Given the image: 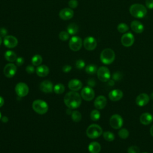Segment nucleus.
I'll return each mask as SVG.
<instances>
[{
	"mask_svg": "<svg viewBox=\"0 0 153 153\" xmlns=\"http://www.w3.org/2000/svg\"><path fill=\"white\" fill-rule=\"evenodd\" d=\"M64 103L68 108H78L81 103V96L76 91H72L67 93L64 97Z\"/></svg>",
	"mask_w": 153,
	"mask_h": 153,
	"instance_id": "obj_1",
	"label": "nucleus"
},
{
	"mask_svg": "<svg viewBox=\"0 0 153 153\" xmlns=\"http://www.w3.org/2000/svg\"><path fill=\"white\" fill-rule=\"evenodd\" d=\"M130 14L137 19L144 17L147 13L146 8L141 4H133L129 8Z\"/></svg>",
	"mask_w": 153,
	"mask_h": 153,
	"instance_id": "obj_2",
	"label": "nucleus"
},
{
	"mask_svg": "<svg viewBox=\"0 0 153 153\" xmlns=\"http://www.w3.org/2000/svg\"><path fill=\"white\" fill-rule=\"evenodd\" d=\"M115 59V54L113 50L107 48L102 50L100 55L101 62L105 65L111 64Z\"/></svg>",
	"mask_w": 153,
	"mask_h": 153,
	"instance_id": "obj_3",
	"label": "nucleus"
},
{
	"mask_svg": "<svg viewBox=\"0 0 153 153\" xmlns=\"http://www.w3.org/2000/svg\"><path fill=\"white\" fill-rule=\"evenodd\" d=\"M103 133L102 127L96 124L90 125L86 130V134L90 139H96Z\"/></svg>",
	"mask_w": 153,
	"mask_h": 153,
	"instance_id": "obj_4",
	"label": "nucleus"
},
{
	"mask_svg": "<svg viewBox=\"0 0 153 153\" xmlns=\"http://www.w3.org/2000/svg\"><path fill=\"white\" fill-rule=\"evenodd\" d=\"M32 108L37 114L42 115L48 111V105L44 100L38 99L33 102Z\"/></svg>",
	"mask_w": 153,
	"mask_h": 153,
	"instance_id": "obj_5",
	"label": "nucleus"
},
{
	"mask_svg": "<svg viewBox=\"0 0 153 153\" xmlns=\"http://www.w3.org/2000/svg\"><path fill=\"white\" fill-rule=\"evenodd\" d=\"M97 76L102 82H107L110 79L111 73L107 67L101 66L97 71Z\"/></svg>",
	"mask_w": 153,
	"mask_h": 153,
	"instance_id": "obj_6",
	"label": "nucleus"
},
{
	"mask_svg": "<svg viewBox=\"0 0 153 153\" xmlns=\"http://www.w3.org/2000/svg\"><path fill=\"white\" fill-rule=\"evenodd\" d=\"M82 41L79 36H73L69 40V47L74 51H79L82 45Z\"/></svg>",
	"mask_w": 153,
	"mask_h": 153,
	"instance_id": "obj_7",
	"label": "nucleus"
},
{
	"mask_svg": "<svg viewBox=\"0 0 153 153\" xmlns=\"http://www.w3.org/2000/svg\"><path fill=\"white\" fill-rule=\"evenodd\" d=\"M109 124L114 129H119L123 125V119L118 114L112 115L109 119Z\"/></svg>",
	"mask_w": 153,
	"mask_h": 153,
	"instance_id": "obj_8",
	"label": "nucleus"
},
{
	"mask_svg": "<svg viewBox=\"0 0 153 153\" xmlns=\"http://www.w3.org/2000/svg\"><path fill=\"white\" fill-rule=\"evenodd\" d=\"M134 42V36L131 32H127L124 33L121 38V42L122 45L126 47H131Z\"/></svg>",
	"mask_w": 153,
	"mask_h": 153,
	"instance_id": "obj_9",
	"label": "nucleus"
},
{
	"mask_svg": "<svg viewBox=\"0 0 153 153\" xmlns=\"http://www.w3.org/2000/svg\"><path fill=\"white\" fill-rule=\"evenodd\" d=\"M15 91L17 95L20 97L26 96L29 93V87L25 82H19L15 87Z\"/></svg>",
	"mask_w": 153,
	"mask_h": 153,
	"instance_id": "obj_10",
	"label": "nucleus"
},
{
	"mask_svg": "<svg viewBox=\"0 0 153 153\" xmlns=\"http://www.w3.org/2000/svg\"><path fill=\"white\" fill-rule=\"evenodd\" d=\"M81 96L84 100L90 101L94 97V91L91 87L89 86L85 87L81 90Z\"/></svg>",
	"mask_w": 153,
	"mask_h": 153,
	"instance_id": "obj_11",
	"label": "nucleus"
},
{
	"mask_svg": "<svg viewBox=\"0 0 153 153\" xmlns=\"http://www.w3.org/2000/svg\"><path fill=\"white\" fill-rule=\"evenodd\" d=\"M83 45L87 50L92 51L97 47V41L93 36H87L84 39Z\"/></svg>",
	"mask_w": 153,
	"mask_h": 153,
	"instance_id": "obj_12",
	"label": "nucleus"
},
{
	"mask_svg": "<svg viewBox=\"0 0 153 153\" xmlns=\"http://www.w3.org/2000/svg\"><path fill=\"white\" fill-rule=\"evenodd\" d=\"M3 42L6 47L8 48H13L17 45L18 40L16 37L13 35H7L4 37Z\"/></svg>",
	"mask_w": 153,
	"mask_h": 153,
	"instance_id": "obj_13",
	"label": "nucleus"
},
{
	"mask_svg": "<svg viewBox=\"0 0 153 153\" xmlns=\"http://www.w3.org/2000/svg\"><path fill=\"white\" fill-rule=\"evenodd\" d=\"M3 72L6 77L12 78L17 72V66L13 63H8L5 66Z\"/></svg>",
	"mask_w": 153,
	"mask_h": 153,
	"instance_id": "obj_14",
	"label": "nucleus"
},
{
	"mask_svg": "<svg viewBox=\"0 0 153 153\" xmlns=\"http://www.w3.org/2000/svg\"><path fill=\"white\" fill-rule=\"evenodd\" d=\"M74 12L70 8H65L62 9L59 14L60 18L63 20H68L72 19L74 16Z\"/></svg>",
	"mask_w": 153,
	"mask_h": 153,
	"instance_id": "obj_15",
	"label": "nucleus"
},
{
	"mask_svg": "<svg viewBox=\"0 0 153 153\" xmlns=\"http://www.w3.org/2000/svg\"><path fill=\"white\" fill-rule=\"evenodd\" d=\"M149 99L150 97L148 94L145 93H140L136 98V103L139 106H144L148 103Z\"/></svg>",
	"mask_w": 153,
	"mask_h": 153,
	"instance_id": "obj_16",
	"label": "nucleus"
},
{
	"mask_svg": "<svg viewBox=\"0 0 153 153\" xmlns=\"http://www.w3.org/2000/svg\"><path fill=\"white\" fill-rule=\"evenodd\" d=\"M53 83L48 80H44L42 81L39 85L40 90L42 92L46 93H51L53 91Z\"/></svg>",
	"mask_w": 153,
	"mask_h": 153,
	"instance_id": "obj_17",
	"label": "nucleus"
},
{
	"mask_svg": "<svg viewBox=\"0 0 153 153\" xmlns=\"http://www.w3.org/2000/svg\"><path fill=\"white\" fill-rule=\"evenodd\" d=\"M107 103L106 98L103 96H97L94 102V106L97 109H103Z\"/></svg>",
	"mask_w": 153,
	"mask_h": 153,
	"instance_id": "obj_18",
	"label": "nucleus"
},
{
	"mask_svg": "<svg viewBox=\"0 0 153 153\" xmlns=\"http://www.w3.org/2000/svg\"><path fill=\"white\" fill-rule=\"evenodd\" d=\"M108 96L111 100L116 102L122 99V97H123V93L121 90L115 89L112 90L109 93Z\"/></svg>",
	"mask_w": 153,
	"mask_h": 153,
	"instance_id": "obj_19",
	"label": "nucleus"
},
{
	"mask_svg": "<svg viewBox=\"0 0 153 153\" xmlns=\"http://www.w3.org/2000/svg\"><path fill=\"white\" fill-rule=\"evenodd\" d=\"M131 29L136 33H141L144 30V26L138 20H133L130 23Z\"/></svg>",
	"mask_w": 153,
	"mask_h": 153,
	"instance_id": "obj_20",
	"label": "nucleus"
},
{
	"mask_svg": "<svg viewBox=\"0 0 153 153\" xmlns=\"http://www.w3.org/2000/svg\"><path fill=\"white\" fill-rule=\"evenodd\" d=\"M82 87V84L81 81L77 79H71L68 82V87L72 91H76L79 90Z\"/></svg>",
	"mask_w": 153,
	"mask_h": 153,
	"instance_id": "obj_21",
	"label": "nucleus"
},
{
	"mask_svg": "<svg viewBox=\"0 0 153 153\" xmlns=\"http://www.w3.org/2000/svg\"><path fill=\"white\" fill-rule=\"evenodd\" d=\"M153 121V116L149 112L143 113L140 117V122L143 125H148Z\"/></svg>",
	"mask_w": 153,
	"mask_h": 153,
	"instance_id": "obj_22",
	"label": "nucleus"
},
{
	"mask_svg": "<svg viewBox=\"0 0 153 153\" xmlns=\"http://www.w3.org/2000/svg\"><path fill=\"white\" fill-rule=\"evenodd\" d=\"M49 71L50 70L48 67L44 65H39L36 69V73L37 75L41 77H45L47 76L49 74Z\"/></svg>",
	"mask_w": 153,
	"mask_h": 153,
	"instance_id": "obj_23",
	"label": "nucleus"
},
{
	"mask_svg": "<svg viewBox=\"0 0 153 153\" xmlns=\"http://www.w3.org/2000/svg\"><path fill=\"white\" fill-rule=\"evenodd\" d=\"M88 149L90 153H99L101 150V146L97 142H92L88 145Z\"/></svg>",
	"mask_w": 153,
	"mask_h": 153,
	"instance_id": "obj_24",
	"label": "nucleus"
},
{
	"mask_svg": "<svg viewBox=\"0 0 153 153\" xmlns=\"http://www.w3.org/2000/svg\"><path fill=\"white\" fill-rule=\"evenodd\" d=\"M4 57H5V59L10 62H13L16 61V60L17 58L16 54L13 51H11V50L6 51L4 54Z\"/></svg>",
	"mask_w": 153,
	"mask_h": 153,
	"instance_id": "obj_25",
	"label": "nucleus"
},
{
	"mask_svg": "<svg viewBox=\"0 0 153 153\" xmlns=\"http://www.w3.org/2000/svg\"><path fill=\"white\" fill-rule=\"evenodd\" d=\"M67 32L69 35H75L78 32V27L75 23H71L67 27Z\"/></svg>",
	"mask_w": 153,
	"mask_h": 153,
	"instance_id": "obj_26",
	"label": "nucleus"
},
{
	"mask_svg": "<svg viewBox=\"0 0 153 153\" xmlns=\"http://www.w3.org/2000/svg\"><path fill=\"white\" fill-rule=\"evenodd\" d=\"M97 69H97V66L93 64L88 65L85 67V69L86 73L89 75H94V74L97 73Z\"/></svg>",
	"mask_w": 153,
	"mask_h": 153,
	"instance_id": "obj_27",
	"label": "nucleus"
},
{
	"mask_svg": "<svg viewBox=\"0 0 153 153\" xmlns=\"http://www.w3.org/2000/svg\"><path fill=\"white\" fill-rule=\"evenodd\" d=\"M42 62V58L39 54L34 55L31 59V62L33 66H39L41 64Z\"/></svg>",
	"mask_w": 153,
	"mask_h": 153,
	"instance_id": "obj_28",
	"label": "nucleus"
},
{
	"mask_svg": "<svg viewBox=\"0 0 153 153\" xmlns=\"http://www.w3.org/2000/svg\"><path fill=\"white\" fill-rule=\"evenodd\" d=\"M65 90V85L62 83H58L56 84L53 87V91L56 94H62Z\"/></svg>",
	"mask_w": 153,
	"mask_h": 153,
	"instance_id": "obj_29",
	"label": "nucleus"
},
{
	"mask_svg": "<svg viewBox=\"0 0 153 153\" xmlns=\"http://www.w3.org/2000/svg\"><path fill=\"white\" fill-rule=\"evenodd\" d=\"M103 137L108 142H112L115 139V136L113 133L109 131H106L103 133Z\"/></svg>",
	"mask_w": 153,
	"mask_h": 153,
	"instance_id": "obj_30",
	"label": "nucleus"
},
{
	"mask_svg": "<svg viewBox=\"0 0 153 153\" xmlns=\"http://www.w3.org/2000/svg\"><path fill=\"white\" fill-rule=\"evenodd\" d=\"M129 29L128 26L124 23H119L117 26V30L119 32L121 33H125L126 32H127Z\"/></svg>",
	"mask_w": 153,
	"mask_h": 153,
	"instance_id": "obj_31",
	"label": "nucleus"
},
{
	"mask_svg": "<svg viewBox=\"0 0 153 153\" xmlns=\"http://www.w3.org/2000/svg\"><path fill=\"white\" fill-rule=\"evenodd\" d=\"M71 117H72V120L76 123L80 121L82 118V115H81V113L77 111H72V112L71 114Z\"/></svg>",
	"mask_w": 153,
	"mask_h": 153,
	"instance_id": "obj_32",
	"label": "nucleus"
},
{
	"mask_svg": "<svg viewBox=\"0 0 153 153\" xmlns=\"http://www.w3.org/2000/svg\"><path fill=\"white\" fill-rule=\"evenodd\" d=\"M100 118V113L97 109L93 110L90 113V118L91 120L94 121H96L99 120Z\"/></svg>",
	"mask_w": 153,
	"mask_h": 153,
	"instance_id": "obj_33",
	"label": "nucleus"
},
{
	"mask_svg": "<svg viewBox=\"0 0 153 153\" xmlns=\"http://www.w3.org/2000/svg\"><path fill=\"white\" fill-rule=\"evenodd\" d=\"M118 134L120 138L123 139H125L129 136V131H128L127 129L125 128H123L118 131Z\"/></svg>",
	"mask_w": 153,
	"mask_h": 153,
	"instance_id": "obj_34",
	"label": "nucleus"
},
{
	"mask_svg": "<svg viewBox=\"0 0 153 153\" xmlns=\"http://www.w3.org/2000/svg\"><path fill=\"white\" fill-rule=\"evenodd\" d=\"M59 38L62 41H66L69 38V34L68 32L62 31L59 34Z\"/></svg>",
	"mask_w": 153,
	"mask_h": 153,
	"instance_id": "obj_35",
	"label": "nucleus"
},
{
	"mask_svg": "<svg viewBox=\"0 0 153 153\" xmlns=\"http://www.w3.org/2000/svg\"><path fill=\"white\" fill-rule=\"evenodd\" d=\"M140 148L135 145L130 146L127 149V153H139Z\"/></svg>",
	"mask_w": 153,
	"mask_h": 153,
	"instance_id": "obj_36",
	"label": "nucleus"
},
{
	"mask_svg": "<svg viewBox=\"0 0 153 153\" xmlns=\"http://www.w3.org/2000/svg\"><path fill=\"white\" fill-rule=\"evenodd\" d=\"M85 62L82 60V59H79L78 60H76V63H75V66L76 68L78 69H82L85 67Z\"/></svg>",
	"mask_w": 153,
	"mask_h": 153,
	"instance_id": "obj_37",
	"label": "nucleus"
},
{
	"mask_svg": "<svg viewBox=\"0 0 153 153\" xmlns=\"http://www.w3.org/2000/svg\"><path fill=\"white\" fill-rule=\"evenodd\" d=\"M122 78V74L121 72H116L112 75V79L114 81H120Z\"/></svg>",
	"mask_w": 153,
	"mask_h": 153,
	"instance_id": "obj_38",
	"label": "nucleus"
},
{
	"mask_svg": "<svg viewBox=\"0 0 153 153\" xmlns=\"http://www.w3.org/2000/svg\"><path fill=\"white\" fill-rule=\"evenodd\" d=\"M78 4V2L77 0H70L68 2V5L71 9L75 8L76 7H77Z\"/></svg>",
	"mask_w": 153,
	"mask_h": 153,
	"instance_id": "obj_39",
	"label": "nucleus"
},
{
	"mask_svg": "<svg viewBox=\"0 0 153 153\" xmlns=\"http://www.w3.org/2000/svg\"><path fill=\"white\" fill-rule=\"evenodd\" d=\"M24 62H25V60L22 57H19L16 60V63L17 66H20L23 65Z\"/></svg>",
	"mask_w": 153,
	"mask_h": 153,
	"instance_id": "obj_40",
	"label": "nucleus"
},
{
	"mask_svg": "<svg viewBox=\"0 0 153 153\" xmlns=\"http://www.w3.org/2000/svg\"><path fill=\"white\" fill-rule=\"evenodd\" d=\"M8 30L5 27H0V36L1 37H5L7 35Z\"/></svg>",
	"mask_w": 153,
	"mask_h": 153,
	"instance_id": "obj_41",
	"label": "nucleus"
},
{
	"mask_svg": "<svg viewBox=\"0 0 153 153\" xmlns=\"http://www.w3.org/2000/svg\"><path fill=\"white\" fill-rule=\"evenodd\" d=\"M26 71L29 74H33L35 72V68L32 65H28L26 68Z\"/></svg>",
	"mask_w": 153,
	"mask_h": 153,
	"instance_id": "obj_42",
	"label": "nucleus"
},
{
	"mask_svg": "<svg viewBox=\"0 0 153 153\" xmlns=\"http://www.w3.org/2000/svg\"><path fill=\"white\" fill-rule=\"evenodd\" d=\"M146 7L149 9H153V0H146Z\"/></svg>",
	"mask_w": 153,
	"mask_h": 153,
	"instance_id": "obj_43",
	"label": "nucleus"
},
{
	"mask_svg": "<svg viewBox=\"0 0 153 153\" xmlns=\"http://www.w3.org/2000/svg\"><path fill=\"white\" fill-rule=\"evenodd\" d=\"M71 69H72V66L68 65L63 66L62 68V70L64 72H69V71H71Z\"/></svg>",
	"mask_w": 153,
	"mask_h": 153,
	"instance_id": "obj_44",
	"label": "nucleus"
},
{
	"mask_svg": "<svg viewBox=\"0 0 153 153\" xmlns=\"http://www.w3.org/2000/svg\"><path fill=\"white\" fill-rule=\"evenodd\" d=\"M87 84L88 85L89 87H94V86L96 85V82H95V81H94V79L90 78V79H89L87 81Z\"/></svg>",
	"mask_w": 153,
	"mask_h": 153,
	"instance_id": "obj_45",
	"label": "nucleus"
},
{
	"mask_svg": "<svg viewBox=\"0 0 153 153\" xmlns=\"http://www.w3.org/2000/svg\"><path fill=\"white\" fill-rule=\"evenodd\" d=\"M4 103V100L3 97L0 96V108L3 106Z\"/></svg>",
	"mask_w": 153,
	"mask_h": 153,
	"instance_id": "obj_46",
	"label": "nucleus"
},
{
	"mask_svg": "<svg viewBox=\"0 0 153 153\" xmlns=\"http://www.w3.org/2000/svg\"><path fill=\"white\" fill-rule=\"evenodd\" d=\"M2 121L4 123H7V122H8V118L6 116H4V117H2Z\"/></svg>",
	"mask_w": 153,
	"mask_h": 153,
	"instance_id": "obj_47",
	"label": "nucleus"
},
{
	"mask_svg": "<svg viewBox=\"0 0 153 153\" xmlns=\"http://www.w3.org/2000/svg\"><path fill=\"white\" fill-rule=\"evenodd\" d=\"M114 80H113V79H111V80H109L108 81H109V84L110 85H114Z\"/></svg>",
	"mask_w": 153,
	"mask_h": 153,
	"instance_id": "obj_48",
	"label": "nucleus"
},
{
	"mask_svg": "<svg viewBox=\"0 0 153 153\" xmlns=\"http://www.w3.org/2000/svg\"><path fill=\"white\" fill-rule=\"evenodd\" d=\"M71 109H71V108H68V109L66 110V112H67L68 114H72V111Z\"/></svg>",
	"mask_w": 153,
	"mask_h": 153,
	"instance_id": "obj_49",
	"label": "nucleus"
},
{
	"mask_svg": "<svg viewBox=\"0 0 153 153\" xmlns=\"http://www.w3.org/2000/svg\"><path fill=\"white\" fill-rule=\"evenodd\" d=\"M150 133H151V135L153 137V125L151 126L150 128Z\"/></svg>",
	"mask_w": 153,
	"mask_h": 153,
	"instance_id": "obj_50",
	"label": "nucleus"
},
{
	"mask_svg": "<svg viewBox=\"0 0 153 153\" xmlns=\"http://www.w3.org/2000/svg\"><path fill=\"white\" fill-rule=\"evenodd\" d=\"M149 97L151 98V99H153V92L151 94V95H150V96H149Z\"/></svg>",
	"mask_w": 153,
	"mask_h": 153,
	"instance_id": "obj_51",
	"label": "nucleus"
},
{
	"mask_svg": "<svg viewBox=\"0 0 153 153\" xmlns=\"http://www.w3.org/2000/svg\"><path fill=\"white\" fill-rule=\"evenodd\" d=\"M2 37L0 36V45H1V44H2Z\"/></svg>",
	"mask_w": 153,
	"mask_h": 153,
	"instance_id": "obj_52",
	"label": "nucleus"
},
{
	"mask_svg": "<svg viewBox=\"0 0 153 153\" xmlns=\"http://www.w3.org/2000/svg\"><path fill=\"white\" fill-rule=\"evenodd\" d=\"M1 118H2V117H1V112H0V120H1Z\"/></svg>",
	"mask_w": 153,
	"mask_h": 153,
	"instance_id": "obj_53",
	"label": "nucleus"
},
{
	"mask_svg": "<svg viewBox=\"0 0 153 153\" xmlns=\"http://www.w3.org/2000/svg\"><path fill=\"white\" fill-rule=\"evenodd\" d=\"M142 153H148V152H142Z\"/></svg>",
	"mask_w": 153,
	"mask_h": 153,
	"instance_id": "obj_54",
	"label": "nucleus"
}]
</instances>
